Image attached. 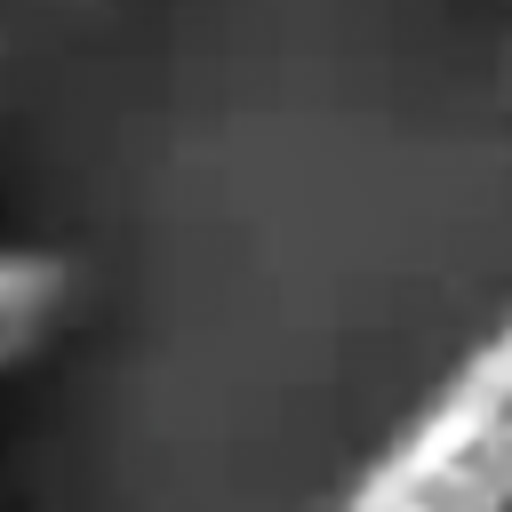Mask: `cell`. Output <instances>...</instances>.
<instances>
[{"label": "cell", "instance_id": "7a4b0ae2", "mask_svg": "<svg viewBox=\"0 0 512 512\" xmlns=\"http://www.w3.org/2000/svg\"><path fill=\"white\" fill-rule=\"evenodd\" d=\"M72 312V264L56 248H0V376L56 344Z\"/></svg>", "mask_w": 512, "mask_h": 512}, {"label": "cell", "instance_id": "6da1fadb", "mask_svg": "<svg viewBox=\"0 0 512 512\" xmlns=\"http://www.w3.org/2000/svg\"><path fill=\"white\" fill-rule=\"evenodd\" d=\"M336 512H512V312H496L368 448Z\"/></svg>", "mask_w": 512, "mask_h": 512}]
</instances>
